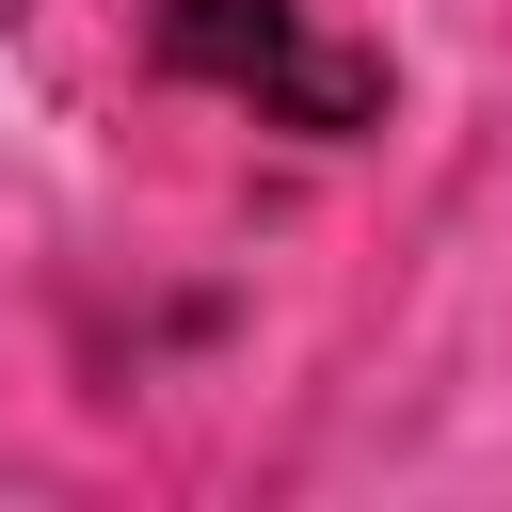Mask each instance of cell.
Segmentation results:
<instances>
[{
  "instance_id": "6da1fadb",
  "label": "cell",
  "mask_w": 512,
  "mask_h": 512,
  "mask_svg": "<svg viewBox=\"0 0 512 512\" xmlns=\"http://www.w3.org/2000/svg\"><path fill=\"white\" fill-rule=\"evenodd\" d=\"M160 80H208V96H240L304 144H352L384 112V64L352 32H320L304 0H160Z\"/></svg>"
}]
</instances>
